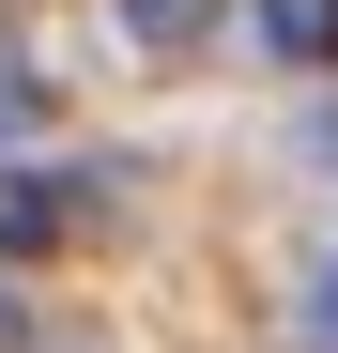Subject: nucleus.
<instances>
[{
    "label": "nucleus",
    "instance_id": "nucleus-1",
    "mask_svg": "<svg viewBox=\"0 0 338 353\" xmlns=\"http://www.w3.org/2000/svg\"><path fill=\"white\" fill-rule=\"evenodd\" d=\"M77 215H108V200H92V169H0V261L77 246Z\"/></svg>",
    "mask_w": 338,
    "mask_h": 353
},
{
    "label": "nucleus",
    "instance_id": "nucleus-2",
    "mask_svg": "<svg viewBox=\"0 0 338 353\" xmlns=\"http://www.w3.org/2000/svg\"><path fill=\"white\" fill-rule=\"evenodd\" d=\"M261 46L277 62H338V0H261Z\"/></svg>",
    "mask_w": 338,
    "mask_h": 353
},
{
    "label": "nucleus",
    "instance_id": "nucleus-3",
    "mask_svg": "<svg viewBox=\"0 0 338 353\" xmlns=\"http://www.w3.org/2000/svg\"><path fill=\"white\" fill-rule=\"evenodd\" d=\"M123 31H139V46H200V31H215V0H123Z\"/></svg>",
    "mask_w": 338,
    "mask_h": 353
},
{
    "label": "nucleus",
    "instance_id": "nucleus-4",
    "mask_svg": "<svg viewBox=\"0 0 338 353\" xmlns=\"http://www.w3.org/2000/svg\"><path fill=\"white\" fill-rule=\"evenodd\" d=\"M292 338H308V353H338V261L308 276V307H292Z\"/></svg>",
    "mask_w": 338,
    "mask_h": 353
},
{
    "label": "nucleus",
    "instance_id": "nucleus-5",
    "mask_svg": "<svg viewBox=\"0 0 338 353\" xmlns=\"http://www.w3.org/2000/svg\"><path fill=\"white\" fill-rule=\"evenodd\" d=\"M31 108H46V92H31V77H16V62H0V139H16V123H31Z\"/></svg>",
    "mask_w": 338,
    "mask_h": 353
},
{
    "label": "nucleus",
    "instance_id": "nucleus-6",
    "mask_svg": "<svg viewBox=\"0 0 338 353\" xmlns=\"http://www.w3.org/2000/svg\"><path fill=\"white\" fill-rule=\"evenodd\" d=\"M0 353H31V307H16V292H0Z\"/></svg>",
    "mask_w": 338,
    "mask_h": 353
},
{
    "label": "nucleus",
    "instance_id": "nucleus-7",
    "mask_svg": "<svg viewBox=\"0 0 338 353\" xmlns=\"http://www.w3.org/2000/svg\"><path fill=\"white\" fill-rule=\"evenodd\" d=\"M308 169H338V108H323V123H308Z\"/></svg>",
    "mask_w": 338,
    "mask_h": 353
}]
</instances>
